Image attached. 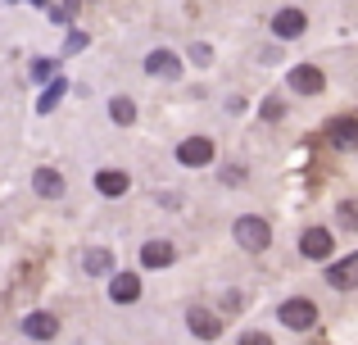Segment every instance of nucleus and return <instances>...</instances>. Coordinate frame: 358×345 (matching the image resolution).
Here are the masks:
<instances>
[{
	"mask_svg": "<svg viewBox=\"0 0 358 345\" xmlns=\"http://www.w3.org/2000/svg\"><path fill=\"white\" fill-rule=\"evenodd\" d=\"M327 141L336 146V150H358V118L354 114H341L327 123Z\"/></svg>",
	"mask_w": 358,
	"mask_h": 345,
	"instance_id": "423d86ee",
	"label": "nucleus"
},
{
	"mask_svg": "<svg viewBox=\"0 0 358 345\" xmlns=\"http://www.w3.org/2000/svg\"><path fill=\"white\" fill-rule=\"evenodd\" d=\"M277 318L286 323L290 332H308V328L317 323V304H313V300H304V295H295V300H286V304L277 309Z\"/></svg>",
	"mask_w": 358,
	"mask_h": 345,
	"instance_id": "f03ea898",
	"label": "nucleus"
},
{
	"mask_svg": "<svg viewBox=\"0 0 358 345\" xmlns=\"http://www.w3.org/2000/svg\"><path fill=\"white\" fill-rule=\"evenodd\" d=\"M32 78H36V82H50V78H55V59H36V64H32Z\"/></svg>",
	"mask_w": 358,
	"mask_h": 345,
	"instance_id": "412c9836",
	"label": "nucleus"
},
{
	"mask_svg": "<svg viewBox=\"0 0 358 345\" xmlns=\"http://www.w3.org/2000/svg\"><path fill=\"white\" fill-rule=\"evenodd\" d=\"M45 9H50V14L59 18V23H69V18L78 14V0H50V5H45Z\"/></svg>",
	"mask_w": 358,
	"mask_h": 345,
	"instance_id": "aec40b11",
	"label": "nucleus"
},
{
	"mask_svg": "<svg viewBox=\"0 0 358 345\" xmlns=\"http://www.w3.org/2000/svg\"><path fill=\"white\" fill-rule=\"evenodd\" d=\"M109 114H114V123H118V127L136 123V105H131L127 96H114V100H109Z\"/></svg>",
	"mask_w": 358,
	"mask_h": 345,
	"instance_id": "f3484780",
	"label": "nucleus"
},
{
	"mask_svg": "<svg viewBox=\"0 0 358 345\" xmlns=\"http://www.w3.org/2000/svg\"><path fill=\"white\" fill-rule=\"evenodd\" d=\"M241 345H272V337H268V332H245Z\"/></svg>",
	"mask_w": 358,
	"mask_h": 345,
	"instance_id": "b1692460",
	"label": "nucleus"
},
{
	"mask_svg": "<svg viewBox=\"0 0 358 345\" xmlns=\"http://www.w3.org/2000/svg\"><path fill=\"white\" fill-rule=\"evenodd\" d=\"M109 295H114L118 304H136V300H141V277H136V273H114Z\"/></svg>",
	"mask_w": 358,
	"mask_h": 345,
	"instance_id": "9b49d317",
	"label": "nucleus"
},
{
	"mask_svg": "<svg viewBox=\"0 0 358 345\" xmlns=\"http://www.w3.org/2000/svg\"><path fill=\"white\" fill-rule=\"evenodd\" d=\"M191 59H195V64H209V59H213V50H209V45H195Z\"/></svg>",
	"mask_w": 358,
	"mask_h": 345,
	"instance_id": "393cba45",
	"label": "nucleus"
},
{
	"mask_svg": "<svg viewBox=\"0 0 358 345\" xmlns=\"http://www.w3.org/2000/svg\"><path fill=\"white\" fill-rule=\"evenodd\" d=\"M304 27H308L304 9H281V14L272 18V32H277L281 41H295V36H304Z\"/></svg>",
	"mask_w": 358,
	"mask_h": 345,
	"instance_id": "6e6552de",
	"label": "nucleus"
},
{
	"mask_svg": "<svg viewBox=\"0 0 358 345\" xmlns=\"http://www.w3.org/2000/svg\"><path fill=\"white\" fill-rule=\"evenodd\" d=\"M177 164H182V169H204V164H213V141L209 136H186V141L177 146Z\"/></svg>",
	"mask_w": 358,
	"mask_h": 345,
	"instance_id": "20e7f679",
	"label": "nucleus"
},
{
	"mask_svg": "<svg viewBox=\"0 0 358 345\" xmlns=\"http://www.w3.org/2000/svg\"><path fill=\"white\" fill-rule=\"evenodd\" d=\"M78 50H87V36H82V32H69V41H64V55H78Z\"/></svg>",
	"mask_w": 358,
	"mask_h": 345,
	"instance_id": "4be33fe9",
	"label": "nucleus"
},
{
	"mask_svg": "<svg viewBox=\"0 0 358 345\" xmlns=\"http://www.w3.org/2000/svg\"><path fill=\"white\" fill-rule=\"evenodd\" d=\"M173 259H177L173 241H145V246H141V268H168Z\"/></svg>",
	"mask_w": 358,
	"mask_h": 345,
	"instance_id": "9d476101",
	"label": "nucleus"
},
{
	"mask_svg": "<svg viewBox=\"0 0 358 345\" xmlns=\"http://www.w3.org/2000/svg\"><path fill=\"white\" fill-rule=\"evenodd\" d=\"M231 237H236V246H241V250H250V255H259V250H268V246H272V227H268L263 218H254V213L236 218Z\"/></svg>",
	"mask_w": 358,
	"mask_h": 345,
	"instance_id": "f257e3e1",
	"label": "nucleus"
},
{
	"mask_svg": "<svg viewBox=\"0 0 358 345\" xmlns=\"http://www.w3.org/2000/svg\"><path fill=\"white\" fill-rule=\"evenodd\" d=\"M96 191H100V195H122V191H127V173H122V169L96 173Z\"/></svg>",
	"mask_w": 358,
	"mask_h": 345,
	"instance_id": "dca6fc26",
	"label": "nucleus"
},
{
	"mask_svg": "<svg viewBox=\"0 0 358 345\" xmlns=\"http://www.w3.org/2000/svg\"><path fill=\"white\" fill-rule=\"evenodd\" d=\"M186 328H191L200 341H218L222 337V318L213 309H204V304H191V309H186Z\"/></svg>",
	"mask_w": 358,
	"mask_h": 345,
	"instance_id": "39448f33",
	"label": "nucleus"
},
{
	"mask_svg": "<svg viewBox=\"0 0 358 345\" xmlns=\"http://www.w3.org/2000/svg\"><path fill=\"white\" fill-rule=\"evenodd\" d=\"M64 91H69L64 82H50V87L41 91V100H36V114H50V109H55V105L64 100Z\"/></svg>",
	"mask_w": 358,
	"mask_h": 345,
	"instance_id": "a211bd4d",
	"label": "nucleus"
},
{
	"mask_svg": "<svg viewBox=\"0 0 358 345\" xmlns=\"http://www.w3.org/2000/svg\"><path fill=\"white\" fill-rule=\"evenodd\" d=\"M23 332H27L32 341H50L55 332H59V323H55L50 314H27V318H23Z\"/></svg>",
	"mask_w": 358,
	"mask_h": 345,
	"instance_id": "2eb2a0df",
	"label": "nucleus"
},
{
	"mask_svg": "<svg viewBox=\"0 0 358 345\" xmlns=\"http://www.w3.org/2000/svg\"><path fill=\"white\" fill-rule=\"evenodd\" d=\"M290 91H295V96H322L327 73L317 69V64H295V69H290Z\"/></svg>",
	"mask_w": 358,
	"mask_h": 345,
	"instance_id": "7ed1b4c3",
	"label": "nucleus"
},
{
	"mask_svg": "<svg viewBox=\"0 0 358 345\" xmlns=\"http://www.w3.org/2000/svg\"><path fill=\"white\" fill-rule=\"evenodd\" d=\"M145 73L150 78H182V59L173 50H150L145 55Z\"/></svg>",
	"mask_w": 358,
	"mask_h": 345,
	"instance_id": "1a4fd4ad",
	"label": "nucleus"
},
{
	"mask_svg": "<svg viewBox=\"0 0 358 345\" xmlns=\"http://www.w3.org/2000/svg\"><path fill=\"white\" fill-rule=\"evenodd\" d=\"M32 191L45 195V200H59V195H64V177L55 173V169H36L32 173Z\"/></svg>",
	"mask_w": 358,
	"mask_h": 345,
	"instance_id": "ddd939ff",
	"label": "nucleus"
},
{
	"mask_svg": "<svg viewBox=\"0 0 358 345\" xmlns=\"http://www.w3.org/2000/svg\"><path fill=\"white\" fill-rule=\"evenodd\" d=\"M331 250H336V237L327 227H308L299 237V255L304 259H331Z\"/></svg>",
	"mask_w": 358,
	"mask_h": 345,
	"instance_id": "0eeeda50",
	"label": "nucleus"
},
{
	"mask_svg": "<svg viewBox=\"0 0 358 345\" xmlns=\"http://www.w3.org/2000/svg\"><path fill=\"white\" fill-rule=\"evenodd\" d=\"M281 114H286V105H281V100H268V105H263V118H268V123H277Z\"/></svg>",
	"mask_w": 358,
	"mask_h": 345,
	"instance_id": "5701e85b",
	"label": "nucleus"
},
{
	"mask_svg": "<svg viewBox=\"0 0 358 345\" xmlns=\"http://www.w3.org/2000/svg\"><path fill=\"white\" fill-rule=\"evenodd\" d=\"M82 268H87L91 277H105V273H114V250H105V246H91L87 255H82Z\"/></svg>",
	"mask_w": 358,
	"mask_h": 345,
	"instance_id": "4468645a",
	"label": "nucleus"
},
{
	"mask_svg": "<svg viewBox=\"0 0 358 345\" xmlns=\"http://www.w3.org/2000/svg\"><path fill=\"white\" fill-rule=\"evenodd\" d=\"M336 218H341L345 232H358V200H345L341 209H336Z\"/></svg>",
	"mask_w": 358,
	"mask_h": 345,
	"instance_id": "6ab92c4d",
	"label": "nucleus"
},
{
	"mask_svg": "<svg viewBox=\"0 0 358 345\" xmlns=\"http://www.w3.org/2000/svg\"><path fill=\"white\" fill-rule=\"evenodd\" d=\"M327 282H331L336 291H350V286H358V255H354V259H341V264L327 268Z\"/></svg>",
	"mask_w": 358,
	"mask_h": 345,
	"instance_id": "f8f14e48",
	"label": "nucleus"
}]
</instances>
